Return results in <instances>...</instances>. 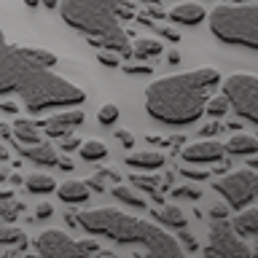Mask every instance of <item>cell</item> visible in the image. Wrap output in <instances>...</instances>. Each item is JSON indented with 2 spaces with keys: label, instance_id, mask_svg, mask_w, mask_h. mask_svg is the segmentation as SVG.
Here are the masks:
<instances>
[{
  "label": "cell",
  "instance_id": "obj_1",
  "mask_svg": "<svg viewBox=\"0 0 258 258\" xmlns=\"http://www.w3.org/2000/svg\"><path fill=\"white\" fill-rule=\"evenodd\" d=\"M56 54L46 48L3 43L0 62V94H16L30 113H43L48 108H73L86 100V92L64 76L51 70Z\"/></svg>",
  "mask_w": 258,
  "mask_h": 258
},
{
  "label": "cell",
  "instance_id": "obj_13",
  "mask_svg": "<svg viewBox=\"0 0 258 258\" xmlns=\"http://www.w3.org/2000/svg\"><path fill=\"white\" fill-rule=\"evenodd\" d=\"M89 183H81V180H64L59 188H56V197H59L64 205H84V202L92 197L89 194Z\"/></svg>",
  "mask_w": 258,
  "mask_h": 258
},
{
  "label": "cell",
  "instance_id": "obj_33",
  "mask_svg": "<svg viewBox=\"0 0 258 258\" xmlns=\"http://www.w3.org/2000/svg\"><path fill=\"white\" fill-rule=\"evenodd\" d=\"M105 180H108L105 169H97V175L92 177V180H86V183H89V188H94V191H105Z\"/></svg>",
  "mask_w": 258,
  "mask_h": 258
},
{
  "label": "cell",
  "instance_id": "obj_44",
  "mask_svg": "<svg viewBox=\"0 0 258 258\" xmlns=\"http://www.w3.org/2000/svg\"><path fill=\"white\" fill-rule=\"evenodd\" d=\"M105 175H108L113 183H121V172H118V169H105Z\"/></svg>",
  "mask_w": 258,
  "mask_h": 258
},
{
  "label": "cell",
  "instance_id": "obj_41",
  "mask_svg": "<svg viewBox=\"0 0 258 258\" xmlns=\"http://www.w3.org/2000/svg\"><path fill=\"white\" fill-rule=\"evenodd\" d=\"M19 108H22V105L14 102V100H3V102H0V110H3V113H19Z\"/></svg>",
  "mask_w": 258,
  "mask_h": 258
},
{
  "label": "cell",
  "instance_id": "obj_8",
  "mask_svg": "<svg viewBox=\"0 0 258 258\" xmlns=\"http://www.w3.org/2000/svg\"><path fill=\"white\" fill-rule=\"evenodd\" d=\"M35 250L43 258H78V255H89V253H100V245L94 239L76 242V239H70L68 231L48 229L35 239Z\"/></svg>",
  "mask_w": 258,
  "mask_h": 258
},
{
  "label": "cell",
  "instance_id": "obj_6",
  "mask_svg": "<svg viewBox=\"0 0 258 258\" xmlns=\"http://www.w3.org/2000/svg\"><path fill=\"white\" fill-rule=\"evenodd\" d=\"M221 92L229 97L239 118L258 124V76L253 73H231L223 78Z\"/></svg>",
  "mask_w": 258,
  "mask_h": 258
},
{
  "label": "cell",
  "instance_id": "obj_39",
  "mask_svg": "<svg viewBox=\"0 0 258 258\" xmlns=\"http://www.w3.org/2000/svg\"><path fill=\"white\" fill-rule=\"evenodd\" d=\"M177 239L183 242V247H185V250H197V242H194V237H191V234H185L183 229H180V234H177Z\"/></svg>",
  "mask_w": 258,
  "mask_h": 258
},
{
  "label": "cell",
  "instance_id": "obj_4",
  "mask_svg": "<svg viewBox=\"0 0 258 258\" xmlns=\"http://www.w3.org/2000/svg\"><path fill=\"white\" fill-rule=\"evenodd\" d=\"M124 6V0H64L59 16L68 27L92 38L94 48H110L121 56H129L135 48L129 46V35L118 24Z\"/></svg>",
  "mask_w": 258,
  "mask_h": 258
},
{
  "label": "cell",
  "instance_id": "obj_19",
  "mask_svg": "<svg viewBox=\"0 0 258 258\" xmlns=\"http://www.w3.org/2000/svg\"><path fill=\"white\" fill-rule=\"evenodd\" d=\"M14 137L19 145H35L43 140V135H40V124H35V121H24V118H16L14 121Z\"/></svg>",
  "mask_w": 258,
  "mask_h": 258
},
{
  "label": "cell",
  "instance_id": "obj_36",
  "mask_svg": "<svg viewBox=\"0 0 258 258\" xmlns=\"http://www.w3.org/2000/svg\"><path fill=\"white\" fill-rule=\"evenodd\" d=\"M51 213H54V207L48 205V202H40V205L35 207V218H38V221H46V218H51Z\"/></svg>",
  "mask_w": 258,
  "mask_h": 258
},
{
  "label": "cell",
  "instance_id": "obj_46",
  "mask_svg": "<svg viewBox=\"0 0 258 258\" xmlns=\"http://www.w3.org/2000/svg\"><path fill=\"white\" fill-rule=\"evenodd\" d=\"M247 167H253V169H258V153H255V156H247Z\"/></svg>",
  "mask_w": 258,
  "mask_h": 258
},
{
  "label": "cell",
  "instance_id": "obj_15",
  "mask_svg": "<svg viewBox=\"0 0 258 258\" xmlns=\"http://www.w3.org/2000/svg\"><path fill=\"white\" fill-rule=\"evenodd\" d=\"M19 153H22L24 159H30V161H35V164H40V167H56V164H59V156H56V151H54L48 143L27 145V148H22Z\"/></svg>",
  "mask_w": 258,
  "mask_h": 258
},
{
  "label": "cell",
  "instance_id": "obj_16",
  "mask_svg": "<svg viewBox=\"0 0 258 258\" xmlns=\"http://www.w3.org/2000/svg\"><path fill=\"white\" fill-rule=\"evenodd\" d=\"M164 153L161 151H153V148H148V151H135V153H129L126 156V164L129 167H135V169H159V167H164Z\"/></svg>",
  "mask_w": 258,
  "mask_h": 258
},
{
  "label": "cell",
  "instance_id": "obj_43",
  "mask_svg": "<svg viewBox=\"0 0 258 258\" xmlns=\"http://www.w3.org/2000/svg\"><path fill=\"white\" fill-rule=\"evenodd\" d=\"M56 167H62V169H73L76 164H73V159H70V156H62V159H59V164H56Z\"/></svg>",
  "mask_w": 258,
  "mask_h": 258
},
{
  "label": "cell",
  "instance_id": "obj_21",
  "mask_svg": "<svg viewBox=\"0 0 258 258\" xmlns=\"http://www.w3.org/2000/svg\"><path fill=\"white\" fill-rule=\"evenodd\" d=\"M22 213H24V202L14 199V191L0 194V215H3V223H14Z\"/></svg>",
  "mask_w": 258,
  "mask_h": 258
},
{
  "label": "cell",
  "instance_id": "obj_28",
  "mask_svg": "<svg viewBox=\"0 0 258 258\" xmlns=\"http://www.w3.org/2000/svg\"><path fill=\"white\" fill-rule=\"evenodd\" d=\"M97 121H100L102 126H110L118 121V105L116 102H105L100 110H97Z\"/></svg>",
  "mask_w": 258,
  "mask_h": 258
},
{
  "label": "cell",
  "instance_id": "obj_11",
  "mask_svg": "<svg viewBox=\"0 0 258 258\" xmlns=\"http://www.w3.org/2000/svg\"><path fill=\"white\" fill-rule=\"evenodd\" d=\"M223 156H226V145L215 140H199L183 148V161H188V164H215Z\"/></svg>",
  "mask_w": 258,
  "mask_h": 258
},
{
  "label": "cell",
  "instance_id": "obj_27",
  "mask_svg": "<svg viewBox=\"0 0 258 258\" xmlns=\"http://www.w3.org/2000/svg\"><path fill=\"white\" fill-rule=\"evenodd\" d=\"M229 110H231V102H229V97H226L223 92L210 97V102H207V113H210L213 118H221V116H226Z\"/></svg>",
  "mask_w": 258,
  "mask_h": 258
},
{
  "label": "cell",
  "instance_id": "obj_17",
  "mask_svg": "<svg viewBox=\"0 0 258 258\" xmlns=\"http://www.w3.org/2000/svg\"><path fill=\"white\" fill-rule=\"evenodd\" d=\"M226 153H234V156H255L258 153V137L245 135V132H234L231 140L226 143Z\"/></svg>",
  "mask_w": 258,
  "mask_h": 258
},
{
  "label": "cell",
  "instance_id": "obj_14",
  "mask_svg": "<svg viewBox=\"0 0 258 258\" xmlns=\"http://www.w3.org/2000/svg\"><path fill=\"white\" fill-rule=\"evenodd\" d=\"M234 226L245 239H253V253L258 255V210H242L234 218Z\"/></svg>",
  "mask_w": 258,
  "mask_h": 258
},
{
  "label": "cell",
  "instance_id": "obj_26",
  "mask_svg": "<svg viewBox=\"0 0 258 258\" xmlns=\"http://www.w3.org/2000/svg\"><path fill=\"white\" fill-rule=\"evenodd\" d=\"M0 245H3V247L27 245V234H24L22 229H14L11 223H3V229H0Z\"/></svg>",
  "mask_w": 258,
  "mask_h": 258
},
{
  "label": "cell",
  "instance_id": "obj_35",
  "mask_svg": "<svg viewBox=\"0 0 258 258\" xmlns=\"http://www.w3.org/2000/svg\"><path fill=\"white\" fill-rule=\"evenodd\" d=\"M116 137H118V143L124 145L126 151L135 145V135H132V132H126V129H116Z\"/></svg>",
  "mask_w": 258,
  "mask_h": 258
},
{
  "label": "cell",
  "instance_id": "obj_22",
  "mask_svg": "<svg viewBox=\"0 0 258 258\" xmlns=\"http://www.w3.org/2000/svg\"><path fill=\"white\" fill-rule=\"evenodd\" d=\"M24 185H27V191H30V194H51V191L59 188L54 177H51V175H46V172H32V175H27Z\"/></svg>",
  "mask_w": 258,
  "mask_h": 258
},
{
  "label": "cell",
  "instance_id": "obj_12",
  "mask_svg": "<svg viewBox=\"0 0 258 258\" xmlns=\"http://www.w3.org/2000/svg\"><path fill=\"white\" fill-rule=\"evenodd\" d=\"M167 16L177 24H185V27H197V24H202L207 19V11L199 3H180V6H175Z\"/></svg>",
  "mask_w": 258,
  "mask_h": 258
},
{
  "label": "cell",
  "instance_id": "obj_31",
  "mask_svg": "<svg viewBox=\"0 0 258 258\" xmlns=\"http://www.w3.org/2000/svg\"><path fill=\"white\" fill-rule=\"evenodd\" d=\"M81 145H84V143H81V140H78V137L73 135V132H70V135H64L62 140H59V148H62L64 153H68V151H78Z\"/></svg>",
  "mask_w": 258,
  "mask_h": 258
},
{
  "label": "cell",
  "instance_id": "obj_38",
  "mask_svg": "<svg viewBox=\"0 0 258 258\" xmlns=\"http://www.w3.org/2000/svg\"><path fill=\"white\" fill-rule=\"evenodd\" d=\"M24 6H27V8H38V6L56 8V6H59V0H24Z\"/></svg>",
  "mask_w": 258,
  "mask_h": 258
},
{
  "label": "cell",
  "instance_id": "obj_40",
  "mask_svg": "<svg viewBox=\"0 0 258 258\" xmlns=\"http://www.w3.org/2000/svg\"><path fill=\"white\" fill-rule=\"evenodd\" d=\"M180 175H185L188 180H205L207 172H202V169H180Z\"/></svg>",
  "mask_w": 258,
  "mask_h": 258
},
{
  "label": "cell",
  "instance_id": "obj_37",
  "mask_svg": "<svg viewBox=\"0 0 258 258\" xmlns=\"http://www.w3.org/2000/svg\"><path fill=\"white\" fill-rule=\"evenodd\" d=\"M218 132H221V124H218V118L213 121V124H205V126L199 129V135H202V137H215Z\"/></svg>",
  "mask_w": 258,
  "mask_h": 258
},
{
  "label": "cell",
  "instance_id": "obj_5",
  "mask_svg": "<svg viewBox=\"0 0 258 258\" xmlns=\"http://www.w3.org/2000/svg\"><path fill=\"white\" fill-rule=\"evenodd\" d=\"M210 32L229 46L258 51V0L255 3H223L210 14Z\"/></svg>",
  "mask_w": 258,
  "mask_h": 258
},
{
  "label": "cell",
  "instance_id": "obj_20",
  "mask_svg": "<svg viewBox=\"0 0 258 258\" xmlns=\"http://www.w3.org/2000/svg\"><path fill=\"white\" fill-rule=\"evenodd\" d=\"M110 194L121 202V205H129L135 210H145V207H148V202H145V197L140 194V188H135V185L129 188V185H124V183H116Z\"/></svg>",
  "mask_w": 258,
  "mask_h": 258
},
{
  "label": "cell",
  "instance_id": "obj_2",
  "mask_svg": "<svg viewBox=\"0 0 258 258\" xmlns=\"http://www.w3.org/2000/svg\"><path fill=\"white\" fill-rule=\"evenodd\" d=\"M223 84L215 68H199L180 76L159 78L145 89V110L167 126H188L207 113V102Z\"/></svg>",
  "mask_w": 258,
  "mask_h": 258
},
{
  "label": "cell",
  "instance_id": "obj_34",
  "mask_svg": "<svg viewBox=\"0 0 258 258\" xmlns=\"http://www.w3.org/2000/svg\"><path fill=\"white\" fill-rule=\"evenodd\" d=\"M229 207H231L229 202H226V205H221V202H213L207 213H210V218H226V215H229Z\"/></svg>",
  "mask_w": 258,
  "mask_h": 258
},
{
  "label": "cell",
  "instance_id": "obj_29",
  "mask_svg": "<svg viewBox=\"0 0 258 258\" xmlns=\"http://www.w3.org/2000/svg\"><path fill=\"white\" fill-rule=\"evenodd\" d=\"M172 197H183V199H191V202H199L205 197V191L199 188V185H180V188H175Z\"/></svg>",
  "mask_w": 258,
  "mask_h": 258
},
{
  "label": "cell",
  "instance_id": "obj_3",
  "mask_svg": "<svg viewBox=\"0 0 258 258\" xmlns=\"http://www.w3.org/2000/svg\"><path fill=\"white\" fill-rule=\"evenodd\" d=\"M78 226L94 237H108L118 245H132L143 247L148 255H169L177 258L185 253V247L172 237L169 231H164L161 226H153L151 221H140L126 213H121L116 207H97L78 213Z\"/></svg>",
  "mask_w": 258,
  "mask_h": 258
},
{
  "label": "cell",
  "instance_id": "obj_30",
  "mask_svg": "<svg viewBox=\"0 0 258 258\" xmlns=\"http://www.w3.org/2000/svg\"><path fill=\"white\" fill-rule=\"evenodd\" d=\"M118 56L116 51H110V48H100L97 51V59H100V64H105V68H118Z\"/></svg>",
  "mask_w": 258,
  "mask_h": 258
},
{
  "label": "cell",
  "instance_id": "obj_10",
  "mask_svg": "<svg viewBox=\"0 0 258 258\" xmlns=\"http://www.w3.org/2000/svg\"><path fill=\"white\" fill-rule=\"evenodd\" d=\"M84 118H86V113L73 105V108H64L62 113H56V116H48L46 121H38V124H40V129H43L48 137L62 140L64 135H70L76 126L84 124Z\"/></svg>",
  "mask_w": 258,
  "mask_h": 258
},
{
  "label": "cell",
  "instance_id": "obj_25",
  "mask_svg": "<svg viewBox=\"0 0 258 258\" xmlns=\"http://www.w3.org/2000/svg\"><path fill=\"white\" fill-rule=\"evenodd\" d=\"M78 153H81L84 161H102L105 156H108V145H105L102 140H86L78 148Z\"/></svg>",
  "mask_w": 258,
  "mask_h": 258
},
{
  "label": "cell",
  "instance_id": "obj_7",
  "mask_svg": "<svg viewBox=\"0 0 258 258\" xmlns=\"http://www.w3.org/2000/svg\"><path fill=\"white\" fill-rule=\"evenodd\" d=\"M205 255L207 258H226V255L247 258L255 253H253V245H247L234 223H229L226 218H210V242L205 247Z\"/></svg>",
  "mask_w": 258,
  "mask_h": 258
},
{
  "label": "cell",
  "instance_id": "obj_9",
  "mask_svg": "<svg viewBox=\"0 0 258 258\" xmlns=\"http://www.w3.org/2000/svg\"><path fill=\"white\" fill-rule=\"evenodd\" d=\"M213 188L218 194H223V199L229 202L234 210H245L250 202L258 197V172H253V167L237 169V172L215 180Z\"/></svg>",
  "mask_w": 258,
  "mask_h": 258
},
{
  "label": "cell",
  "instance_id": "obj_24",
  "mask_svg": "<svg viewBox=\"0 0 258 258\" xmlns=\"http://www.w3.org/2000/svg\"><path fill=\"white\" fill-rule=\"evenodd\" d=\"M135 59H153V56H159L161 54V40H156V38H140V40H135Z\"/></svg>",
  "mask_w": 258,
  "mask_h": 258
},
{
  "label": "cell",
  "instance_id": "obj_42",
  "mask_svg": "<svg viewBox=\"0 0 258 258\" xmlns=\"http://www.w3.org/2000/svg\"><path fill=\"white\" fill-rule=\"evenodd\" d=\"M159 35L167 38V40H172V43H175V40H180V35H177L172 27H159Z\"/></svg>",
  "mask_w": 258,
  "mask_h": 258
},
{
  "label": "cell",
  "instance_id": "obj_23",
  "mask_svg": "<svg viewBox=\"0 0 258 258\" xmlns=\"http://www.w3.org/2000/svg\"><path fill=\"white\" fill-rule=\"evenodd\" d=\"M129 183H132L135 188L151 194L156 202H161V177H156V175H132Z\"/></svg>",
  "mask_w": 258,
  "mask_h": 258
},
{
  "label": "cell",
  "instance_id": "obj_45",
  "mask_svg": "<svg viewBox=\"0 0 258 258\" xmlns=\"http://www.w3.org/2000/svg\"><path fill=\"white\" fill-rule=\"evenodd\" d=\"M167 62H169V64H177V62H180V54H177V51H169V54H167Z\"/></svg>",
  "mask_w": 258,
  "mask_h": 258
},
{
  "label": "cell",
  "instance_id": "obj_18",
  "mask_svg": "<svg viewBox=\"0 0 258 258\" xmlns=\"http://www.w3.org/2000/svg\"><path fill=\"white\" fill-rule=\"evenodd\" d=\"M153 215H156V221L164 226V229H177L180 231V229L188 226V215H185L177 205H164V207H159Z\"/></svg>",
  "mask_w": 258,
  "mask_h": 258
},
{
  "label": "cell",
  "instance_id": "obj_32",
  "mask_svg": "<svg viewBox=\"0 0 258 258\" xmlns=\"http://www.w3.org/2000/svg\"><path fill=\"white\" fill-rule=\"evenodd\" d=\"M124 70L132 73V76H151L153 64H143V59H140V62H135V64H124Z\"/></svg>",
  "mask_w": 258,
  "mask_h": 258
}]
</instances>
